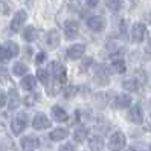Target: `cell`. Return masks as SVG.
<instances>
[{
  "mask_svg": "<svg viewBox=\"0 0 151 151\" xmlns=\"http://www.w3.org/2000/svg\"><path fill=\"white\" fill-rule=\"evenodd\" d=\"M125 144H127V139L124 136L122 131H114L113 134L110 136L109 139V148L111 151H121L125 148Z\"/></svg>",
  "mask_w": 151,
  "mask_h": 151,
  "instance_id": "cell-1",
  "label": "cell"
},
{
  "mask_svg": "<svg viewBox=\"0 0 151 151\" xmlns=\"http://www.w3.org/2000/svg\"><path fill=\"white\" fill-rule=\"evenodd\" d=\"M26 125H28V116H26V113H19L11 124V130L14 134H22Z\"/></svg>",
  "mask_w": 151,
  "mask_h": 151,
  "instance_id": "cell-2",
  "label": "cell"
},
{
  "mask_svg": "<svg viewBox=\"0 0 151 151\" xmlns=\"http://www.w3.org/2000/svg\"><path fill=\"white\" fill-rule=\"evenodd\" d=\"M147 37V26L144 23H134L131 28V41L133 43H142Z\"/></svg>",
  "mask_w": 151,
  "mask_h": 151,
  "instance_id": "cell-3",
  "label": "cell"
},
{
  "mask_svg": "<svg viewBox=\"0 0 151 151\" xmlns=\"http://www.w3.org/2000/svg\"><path fill=\"white\" fill-rule=\"evenodd\" d=\"M50 72H52V75L55 76V79L58 83H66L67 70H66V67L61 63H58V61H52V63H50Z\"/></svg>",
  "mask_w": 151,
  "mask_h": 151,
  "instance_id": "cell-4",
  "label": "cell"
},
{
  "mask_svg": "<svg viewBox=\"0 0 151 151\" xmlns=\"http://www.w3.org/2000/svg\"><path fill=\"white\" fill-rule=\"evenodd\" d=\"M26 19H28V14H26V11L20 9V11H17L14 14V19L11 20V31L12 32H19L22 29V26L23 23L26 22Z\"/></svg>",
  "mask_w": 151,
  "mask_h": 151,
  "instance_id": "cell-5",
  "label": "cell"
},
{
  "mask_svg": "<svg viewBox=\"0 0 151 151\" xmlns=\"http://www.w3.org/2000/svg\"><path fill=\"white\" fill-rule=\"evenodd\" d=\"M87 26H88V29L93 31V32H101L105 28V19L104 17H99V15L90 17V19L87 20Z\"/></svg>",
  "mask_w": 151,
  "mask_h": 151,
  "instance_id": "cell-6",
  "label": "cell"
},
{
  "mask_svg": "<svg viewBox=\"0 0 151 151\" xmlns=\"http://www.w3.org/2000/svg\"><path fill=\"white\" fill-rule=\"evenodd\" d=\"M79 32V24L75 20H67L64 23V35L67 40H73Z\"/></svg>",
  "mask_w": 151,
  "mask_h": 151,
  "instance_id": "cell-7",
  "label": "cell"
},
{
  "mask_svg": "<svg viewBox=\"0 0 151 151\" xmlns=\"http://www.w3.org/2000/svg\"><path fill=\"white\" fill-rule=\"evenodd\" d=\"M32 127L35 130H46V128L50 127V121L47 119L46 114L38 113V114H35V118L32 121Z\"/></svg>",
  "mask_w": 151,
  "mask_h": 151,
  "instance_id": "cell-8",
  "label": "cell"
},
{
  "mask_svg": "<svg viewBox=\"0 0 151 151\" xmlns=\"http://www.w3.org/2000/svg\"><path fill=\"white\" fill-rule=\"evenodd\" d=\"M20 145H22L23 150L32 151V150H35V148L40 147V139L35 137V136H24V137H22V140H20Z\"/></svg>",
  "mask_w": 151,
  "mask_h": 151,
  "instance_id": "cell-9",
  "label": "cell"
},
{
  "mask_svg": "<svg viewBox=\"0 0 151 151\" xmlns=\"http://www.w3.org/2000/svg\"><path fill=\"white\" fill-rule=\"evenodd\" d=\"M128 119L134 124H142L144 122V111H142L140 105H133L128 111Z\"/></svg>",
  "mask_w": 151,
  "mask_h": 151,
  "instance_id": "cell-10",
  "label": "cell"
},
{
  "mask_svg": "<svg viewBox=\"0 0 151 151\" xmlns=\"http://www.w3.org/2000/svg\"><path fill=\"white\" fill-rule=\"evenodd\" d=\"M95 81L99 84V86H105L109 83V72H107V69H105L104 66H99V67H96V72H95Z\"/></svg>",
  "mask_w": 151,
  "mask_h": 151,
  "instance_id": "cell-11",
  "label": "cell"
},
{
  "mask_svg": "<svg viewBox=\"0 0 151 151\" xmlns=\"http://www.w3.org/2000/svg\"><path fill=\"white\" fill-rule=\"evenodd\" d=\"M84 50H86L84 44H73V46H70L67 49V57L70 60H79L84 55Z\"/></svg>",
  "mask_w": 151,
  "mask_h": 151,
  "instance_id": "cell-12",
  "label": "cell"
},
{
  "mask_svg": "<svg viewBox=\"0 0 151 151\" xmlns=\"http://www.w3.org/2000/svg\"><path fill=\"white\" fill-rule=\"evenodd\" d=\"M50 113H52V116H54V119H55L57 122H66V121L69 119L67 111H66L63 107H60V105H54V107H52V110H50Z\"/></svg>",
  "mask_w": 151,
  "mask_h": 151,
  "instance_id": "cell-13",
  "label": "cell"
},
{
  "mask_svg": "<svg viewBox=\"0 0 151 151\" xmlns=\"http://www.w3.org/2000/svg\"><path fill=\"white\" fill-rule=\"evenodd\" d=\"M88 147L92 151H102L104 148V139L99 134H93L88 137Z\"/></svg>",
  "mask_w": 151,
  "mask_h": 151,
  "instance_id": "cell-14",
  "label": "cell"
},
{
  "mask_svg": "<svg viewBox=\"0 0 151 151\" xmlns=\"http://www.w3.org/2000/svg\"><path fill=\"white\" fill-rule=\"evenodd\" d=\"M19 105H20L19 92H17V88L12 87L11 90H9V98H8V107H9V110H15Z\"/></svg>",
  "mask_w": 151,
  "mask_h": 151,
  "instance_id": "cell-15",
  "label": "cell"
},
{
  "mask_svg": "<svg viewBox=\"0 0 151 151\" xmlns=\"http://www.w3.org/2000/svg\"><path fill=\"white\" fill-rule=\"evenodd\" d=\"M131 105V96L130 95H118L116 99H114V107L122 110V109H127Z\"/></svg>",
  "mask_w": 151,
  "mask_h": 151,
  "instance_id": "cell-16",
  "label": "cell"
},
{
  "mask_svg": "<svg viewBox=\"0 0 151 151\" xmlns=\"http://www.w3.org/2000/svg\"><path fill=\"white\" fill-rule=\"evenodd\" d=\"M3 47L6 50V54L9 55V58H14L20 54V47H19V44H17L15 41H6L3 44Z\"/></svg>",
  "mask_w": 151,
  "mask_h": 151,
  "instance_id": "cell-17",
  "label": "cell"
},
{
  "mask_svg": "<svg viewBox=\"0 0 151 151\" xmlns=\"http://www.w3.org/2000/svg\"><path fill=\"white\" fill-rule=\"evenodd\" d=\"M69 136V131L66 128H55V130H52L50 131V134H49V139L50 140H54V142H58V140H63Z\"/></svg>",
  "mask_w": 151,
  "mask_h": 151,
  "instance_id": "cell-18",
  "label": "cell"
},
{
  "mask_svg": "<svg viewBox=\"0 0 151 151\" xmlns=\"http://www.w3.org/2000/svg\"><path fill=\"white\" fill-rule=\"evenodd\" d=\"M47 44H49L50 49L58 47V44H60V32L57 29L49 31V34H47Z\"/></svg>",
  "mask_w": 151,
  "mask_h": 151,
  "instance_id": "cell-19",
  "label": "cell"
},
{
  "mask_svg": "<svg viewBox=\"0 0 151 151\" xmlns=\"http://www.w3.org/2000/svg\"><path fill=\"white\" fill-rule=\"evenodd\" d=\"M22 87L24 88V90H34L35 88V84H37V79H35V76L34 75H26V76H23V79H22Z\"/></svg>",
  "mask_w": 151,
  "mask_h": 151,
  "instance_id": "cell-20",
  "label": "cell"
},
{
  "mask_svg": "<svg viewBox=\"0 0 151 151\" xmlns=\"http://www.w3.org/2000/svg\"><path fill=\"white\" fill-rule=\"evenodd\" d=\"M37 37H38L37 29H35L34 26H26L24 31H23V38L26 41H34V40H37Z\"/></svg>",
  "mask_w": 151,
  "mask_h": 151,
  "instance_id": "cell-21",
  "label": "cell"
},
{
  "mask_svg": "<svg viewBox=\"0 0 151 151\" xmlns=\"http://www.w3.org/2000/svg\"><path fill=\"white\" fill-rule=\"evenodd\" d=\"M122 86H124V88H125V90H128V92H137L139 88L142 87L134 78H130V79H125V81L122 83Z\"/></svg>",
  "mask_w": 151,
  "mask_h": 151,
  "instance_id": "cell-22",
  "label": "cell"
},
{
  "mask_svg": "<svg viewBox=\"0 0 151 151\" xmlns=\"http://www.w3.org/2000/svg\"><path fill=\"white\" fill-rule=\"evenodd\" d=\"M87 128H84V127H78L76 130H75V133H73V139H75V142H78V144H83V142L87 139Z\"/></svg>",
  "mask_w": 151,
  "mask_h": 151,
  "instance_id": "cell-23",
  "label": "cell"
},
{
  "mask_svg": "<svg viewBox=\"0 0 151 151\" xmlns=\"http://www.w3.org/2000/svg\"><path fill=\"white\" fill-rule=\"evenodd\" d=\"M111 70H113V72H116V73H124V72H125L127 67H125V64H124V60L114 58L111 61Z\"/></svg>",
  "mask_w": 151,
  "mask_h": 151,
  "instance_id": "cell-24",
  "label": "cell"
},
{
  "mask_svg": "<svg viewBox=\"0 0 151 151\" xmlns=\"http://www.w3.org/2000/svg\"><path fill=\"white\" fill-rule=\"evenodd\" d=\"M12 73L17 75V76L26 75V73H28V66L23 64V63H15L14 67H12Z\"/></svg>",
  "mask_w": 151,
  "mask_h": 151,
  "instance_id": "cell-25",
  "label": "cell"
},
{
  "mask_svg": "<svg viewBox=\"0 0 151 151\" xmlns=\"http://www.w3.org/2000/svg\"><path fill=\"white\" fill-rule=\"evenodd\" d=\"M105 6H107L110 11L118 12L122 8V0H105Z\"/></svg>",
  "mask_w": 151,
  "mask_h": 151,
  "instance_id": "cell-26",
  "label": "cell"
},
{
  "mask_svg": "<svg viewBox=\"0 0 151 151\" xmlns=\"http://www.w3.org/2000/svg\"><path fill=\"white\" fill-rule=\"evenodd\" d=\"M133 78H134L136 79V81L140 84V86H144L145 83H147V73L144 72V70H142V69H137V70H134V76H133Z\"/></svg>",
  "mask_w": 151,
  "mask_h": 151,
  "instance_id": "cell-27",
  "label": "cell"
},
{
  "mask_svg": "<svg viewBox=\"0 0 151 151\" xmlns=\"http://www.w3.org/2000/svg\"><path fill=\"white\" fill-rule=\"evenodd\" d=\"M105 98H110V95H109V93H99V95L95 96V102L102 107V105L109 104V99H105Z\"/></svg>",
  "mask_w": 151,
  "mask_h": 151,
  "instance_id": "cell-28",
  "label": "cell"
},
{
  "mask_svg": "<svg viewBox=\"0 0 151 151\" xmlns=\"http://www.w3.org/2000/svg\"><path fill=\"white\" fill-rule=\"evenodd\" d=\"M37 78L40 79V81L46 86L49 83V75H47V70H44V69H38L37 70Z\"/></svg>",
  "mask_w": 151,
  "mask_h": 151,
  "instance_id": "cell-29",
  "label": "cell"
},
{
  "mask_svg": "<svg viewBox=\"0 0 151 151\" xmlns=\"http://www.w3.org/2000/svg\"><path fill=\"white\" fill-rule=\"evenodd\" d=\"M8 60H11V58H9V55L6 54V50H5V47H3V46H0V63H6Z\"/></svg>",
  "mask_w": 151,
  "mask_h": 151,
  "instance_id": "cell-30",
  "label": "cell"
},
{
  "mask_svg": "<svg viewBox=\"0 0 151 151\" xmlns=\"http://www.w3.org/2000/svg\"><path fill=\"white\" fill-rule=\"evenodd\" d=\"M0 81H2V83L9 81V76H8V70H6L5 67H0Z\"/></svg>",
  "mask_w": 151,
  "mask_h": 151,
  "instance_id": "cell-31",
  "label": "cell"
},
{
  "mask_svg": "<svg viewBox=\"0 0 151 151\" xmlns=\"http://www.w3.org/2000/svg\"><path fill=\"white\" fill-rule=\"evenodd\" d=\"M44 60H46V54H44V52H40V54L35 57V63H37V64H41Z\"/></svg>",
  "mask_w": 151,
  "mask_h": 151,
  "instance_id": "cell-32",
  "label": "cell"
},
{
  "mask_svg": "<svg viewBox=\"0 0 151 151\" xmlns=\"http://www.w3.org/2000/svg\"><path fill=\"white\" fill-rule=\"evenodd\" d=\"M60 151H75L72 144H64L63 147H60Z\"/></svg>",
  "mask_w": 151,
  "mask_h": 151,
  "instance_id": "cell-33",
  "label": "cell"
},
{
  "mask_svg": "<svg viewBox=\"0 0 151 151\" xmlns=\"http://www.w3.org/2000/svg\"><path fill=\"white\" fill-rule=\"evenodd\" d=\"M6 95H5V92L3 90H0V107H3V105L6 104Z\"/></svg>",
  "mask_w": 151,
  "mask_h": 151,
  "instance_id": "cell-34",
  "label": "cell"
},
{
  "mask_svg": "<svg viewBox=\"0 0 151 151\" xmlns=\"http://www.w3.org/2000/svg\"><path fill=\"white\" fill-rule=\"evenodd\" d=\"M75 93H76V87H70V88H67V90H66V96L67 98H70V96L75 95Z\"/></svg>",
  "mask_w": 151,
  "mask_h": 151,
  "instance_id": "cell-35",
  "label": "cell"
},
{
  "mask_svg": "<svg viewBox=\"0 0 151 151\" xmlns=\"http://www.w3.org/2000/svg\"><path fill=\"white\" fill-rule=\"evenodd\" d=\"M86 3L90 6V8H95L98 3H99V0H86Z\"/></svg>",
  "mask_w": 151,
  "mask_h": 151,
  "instance_id": "cell-36",
  "label": "cell"
},
{
  "mask_svg": "<svg viewBox=\"0 0 151 151\" xmlns=\"http://www.w3.org/2000/svg\"><path fill=\"white\" fill-rule=\"evenodd\" d=\"M145 50L148 52V54H151V38L148 40V43H147V47H145Z\"/></svg>",
  "mask_w": 151,
  "mask_h": 151,
  "instance_id": "cell-37",
  "label": "cell"
},
{
  "mask_svg": "<svg viewBox=\"0 0 151 151\" xmlns=\"http://www.w3.org/2000/svg\"><path fill=\"white\" fill-rule=\"evenodd\" d=\"M125 151H136V148H127Z\"/></svg>",
  "mask_w": 151,
  "mask_h": 151,
  "instance_id": "cell-38",
  "label": "cell"
},
{
  "mask_svg": "<svg viewBox=\"0 0 151 151\" xmlns=\"http://www.w3.org/2000/svg\"><path fill=\"white\" fill-rule=\"evenodd\" d=\"M147 19H148V22L151 23V14H150V15H147Z\"/></svg>",
  "mask_w": 151,
  "mask_h": 151,
  "instance_id": "cell-39",
  "label": "cell"
}]
</instances>
